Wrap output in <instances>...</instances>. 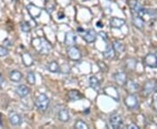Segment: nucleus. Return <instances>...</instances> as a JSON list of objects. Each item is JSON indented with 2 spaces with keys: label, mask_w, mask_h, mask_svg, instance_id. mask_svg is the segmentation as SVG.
Segmentation results:
<instances>
[{
  "label": "nucleus",
  "mask_w": 157,
  "mask_h": 129,
  "mask_svg": "<svg viewBox=\"0 0 157 129\" xmlns=\"http://www.w3.org/2000/svg\"><path fill=\"white\" fill-rule=\"evenodd\" d=\"M113 79L118 85L125 86V85L128 81V76L124 72H118L113 74Z\"/></svg>",
  "instance_id": "9d476101"
},
{
  "label": "nucleus",
  "mask_w": 157,
  "mask_h": 129,
  "mask_svg": "<svg viewBox=\"0 0 157 129\" xmlns=\"http://www.w3.org/2000/svg\"><path fill=\"white\" fill-rule=\"evenodd\" d=\"M12 1H15V2H17V1H18V0H12Z\"/></svg>",
  "instance_id": "e433bc0d"
},
{
  "label": "nucleus",
  "mask_w": 157,
  "mask_h": 129,
  "mask_svg": "<svg viewBox=\"0 0 157 129\" xmlns=\"http://www.w3.org/2000/svg\"><path fill=\"white\" fill-rule=\"evenodd\" d=\"M89 84L91 85V87L96 92H99L101 90V83H100L99 79H97L95 76H91L90 77Z\"/></svg>",
  "instance_id": "412c9836"
},
{
  "label": "nucleus",
  "mask_w": 157,
  "mask_h": 129,
  "mask_svg": "<svg viewBox=\"0 0 157 129\" xmlns=\"http://www.w3.org/2000/svg\"><path fill=\"white\" fill-rule=\"evenodd\" d=\"M48 70L50 71L51 73H58L60 72V66H59V65L58 64L57 61H52L48 65Z\"/></svg>",
  "instance_id": "a878e982"
},
{
  "label": "nucleus",
  "mask_w": 157,
  "mask_h": 129,
  "mask_svg": "<svg viewBox=\"0 0 157 129\" xmlns=\"http://www.w3.org/2000/svg\"><path fill=\"white\" fill-rule=\"evenodd\" d=\"M112 46L113 48V50H114V51H116L118 53H123L125 50H126L125 45L121 41H119V40H114L113 42Z\"/></svg>",
  "instance_id": "4be33fe9"
},
{
  "label": "nucleus",
  "mask_w": 157,
  "mask_h": 129,
  "mask_svg": "<svg viewBox=\"0 0 157 129\" xmlns=\"http://www.w3.org/2000/svg\"><path fill=\"white\" fill-rule=\"evenodd\" d=\"M125 85L127 86V89L130 93H133L136 92L138 90V87H139V85L136 84L135 81H133V80H129L128 81V79Z\"/></svg>",
  "instance_id": "393cba45"
},
{
  "label": "nucleus",
  "mask_w": 157,
  "mask_h": 129,
  "mask_svg": "<svg viewBox=\"0 0 157 129\" xmlns=\"http://www.w3.org/2000/svg\"><path fill=\"white\" fill-rule=\"evenodd\" d=\"M58 118L62 122H68L70 120V114L67 109H61L58 113Z\"/></svg>",
  "instance_id": "aec40b11"
},
{
  "label": "nucleus",
  "mask_w": 157,
  "mask_h": 129,
  "mask_svg": "<svg viewBox=\"0 0 157 129\" xmlns=\"http://www.w3.org/2000/svg\"><path fill=\"white\" fill-rule=\"evenodd\" d=\"M21 58H22V61L24 63V65L25 66H32L33 65V56L31 55V53L29 51H24L21 53Z\"/></svg>",
  "instance_id": "ddd939ff"
},
{
  "label": "nucleus",
  "mask_w": 157,
  "mask_h": 129,
  "mask_svg": "<svg viewBox=\"0 0 157 129\" xmlns=\"http://www.w3.org/2000/svg\"><path fill=\"white\" fill-rule=\"evenodd\" d=\"M49 104H50L49 98L45 93L39 94L35 101V107L40 112H45L49 107Z\"/></svg>",
  "instance_id": "f03ea898"
},
{
  "label": "nucleus",
  "mask_w": 157,
  "mask_h": 129,
  "mask_svg": "<svg viewBox=\"0 0 157 129\" xmlns=\"http://www.w3.org/2000/svg\"><path fill=\"white\" fill-rule=\"evenodd\" d=\"M109 123H110V126L113 128H120L123 123L122 117L119 113H113L109 117Z\"/></svg>",
  "instance_id": "0eeeda50"
},
{
  "label": "nucleus",
  "mask_w": 157,
  "mask_h": 129,
  "mask_svg": "<svg viewBox=\"0 0 157 129\" xmlns=\"http://www.w3.org/2000/svg\"><path fill=\"white\" fill-rule=\"evenodd\" d=\"M98 65H99V67L101 68V70L103 73H107L108 71V67L107 66V65L102 61H98Z\"/></svg>",
  "instance_id": "c756f323"
},
{
  "label": "nucleus",
  "mask_w": 157,
  "mask_h": 129,
  "mask_svg": "<svg viewBox=\"0 0 157 129\" xmlns=\"http://www.w3.org/2000/svg\"><path fill=\"white\" fill-rule=\"evenodd\" d=\"M124 103L126 105V107H128V109H136L137 107H139V102L138 100L136 98V96L133 93H129L126 96L125 100H124Z\"/></svg>",
  "instance_id": "20e7f679"
},
{
  "label": "nucleus",
  "mask_w": 157,
  "mask_h": 129,
  "mask_svg": "<svg viewBox=\"0 0 157 129\" xmlns=\"http://www.w3.org/2000/svg\"><path fill=\"white\" fill-rule=\"evenodd\" d=\"M115 55V51L113 50L112 45H107L106 47V50L103 51V57L107 59H111Z\"/></svg>",
  "instance_id": "5701e85b"
},
{
  "label": "nucleus",
  "mask_w": 157,
  "mask_h": 129,
  "mask_svg": "<svg viewBox=\"0 0 157 129\" xmlns=\"http://www.w3.org/2000/svg\"><path fill=\"white\" fill-rule=\"evenodd\" d=\"M26 80L30 85H35L36 83V76L33 72H29L26 76Z\"/></svg>",
  "instance_id": "bb28decb"
},
{
  "label": "nucleus",
  "mask_w": 157,
  "mask_h": 129,
  "mask_svg": "<svg viewBox=\"0 0 157 129\" xmlns=\"http://www.w3.org/2000/svg\"><path fill=\"white\" fill-rule=\"evenodd\" d=\"M5 82V79H4V77H3V75L2 74H0V86L3 85V83Z\"/></svg>",
  "instance_id": "f704fd0d"
},
{
  "label": "nucleus",
  "mask_w": 157,
  "mask_h": 129,
  "mask_svg": "<svg viewBox=\"0 0 157 129\" xmlns=\"http://www.w3.org/2000/svg\"><path fill=\"white\" fill-rule=\"evenodd\" d=\"M157 88V82L154 79H149L147 80L146 83L143 85V93L146 96H148L151 94L152 93H154Z\"/></svg>",
  "instance_id": "423d86ee"
},
{
  "label": "nucleus",
  "mask_w": 157,
  "mask_h": 129,
  "mask_svg": "<svg viewBox=\"0 0 157 129\" xmlns=\"http://www.w3.org/2000/svg\"><path fill=\"white\" fill-rule=\"evenodd\" d=\"M127 128L128 129H139V127L135 123H131L127 126Z\"/></svg>",
  "instance_id": "473e14b6"
},
{
  "label": "nucleus",
  "mask_w": 157,
  "mask_h": 129,
  "mask_svg": "<svg viewBox=\"0 0 157 129\" xmlns=\"http://www.w3.org/2000/svg\"><path fill=\"white\" fill-rule=\"evenodd\" d=\"M30 93V89L25 85H19L16 88V93L19 96L20 98H25Z\"/></svg>",
  "instance_id": "dca6fc26"
},
{
  "label": "nucleus",
  "mask_w": 157,
  "mask_h": 129,
  "mask_svg": "<svg viewBox=\"0 0 157 129\" xmlns=\"http://www.w3.org/2000/svg\"><path fill=\"white\" fill-rule=\"evenodd\" d=\"M9 121L10 123L14 126V127H19L21 126L23 122L22 117L20 116V114H18L16 112H11L9 114Z\"/></svg>",
  "instance_id": "9b49d317"
},
{
  "label": "nucleus",
  "mask_w": 157,
  "mask_h": 129,
  "mask_svg": "<svg viewBox=\"0 0 157 129\" xmlns=\"http://www.w3.org/2000/svg\"><path fill=\"white\" fill-rule=\"evenodd\" d=\"M67 97L70 101H78L82 98V95L77 90H70L67 93Z\"/></svg>",
  "instance_id": "b1692460"
},
{
  "label": "nucleus",
  "mask_w": 157,
  "mask_h": 129,
  "mask_svg": "<svg viewBox=\"0 0 157 129\" xmlns=\"http://www.w3.org/2000/svg\"><path fill=\"white\" fill-rule=\"evenodd\" d=\"M0 126H2V115L0 113Z\"/></svg>",
  "instance_id": "c9c22d12"
},
{
  "label": "nucleus",
  "mask_w": 157,
  "mask_h": 129,
  "mask_svg": "<svg viewBox=\"0 0 157 129\" xmlns=\"http://www.w3.org/2000/svg\"><path fill=\"white\" fill-rule=\"evenodd\" d=\"M20 29L23 32H29L31 31V25L28 22H25V21H22L20 23Z\"/></svg>",
  "instance_id": "cd10ccee"
},
{
  "label": "nucleus",
  "mask_w": 157,
  "mask_h": 129,
  "mask_svg": "<svg viewBox=\"0 0 157 129\" xmlns=\"http://www.w3.org/2000/svg\"><path fill=\"white\" fill-rule=\"evenodd\" d=\"M105 93H106V94L108 96H110L111 98H113V99H115L116 101L119 100V93H118V90L115 88V87H113L112 85H110V86H107L106 87L105 89Z\"/></svg>",
  "instance_id": "6ab92c4d"
},
{
  "label": "nucleus",
  "mask_w": 157,
  "mask_h": 129,
  "mask_svg": "<svg viewBox=\"0 0 157 129\" xmlns=\"http://www.w3.org/2000/svg\"><path fill=\"white\" fill-rule=\"evenodd\" d=\"M77 32L80 34L83 38V40L87 42V43H94L96 40V32L94 29H89V30H84L83 28L78 27L77 29Z\"/></svg>",
  "instance_id": "7ed1b4c3"
},
{
  "label": "nucleus",
  "mask_w": 157,
  "mask_h": 129,
  "mask_svg": "<svg viewBox=\"0 0 157 129\" xmlns=\"http://www.w3.org/2000/svg\"><path fill=\"white\" fill-rule=\"evenodd\" d=\"M76 40H77V37L74 34V32H69L66 34V37H65V45H67L68 47L73 46V45H75Z\"/></svg>",
  "instance_id": "2eb2a0df"
},
{
  "label": "nucleus",
  "mask_w": 157,
  "mask_h": 129,
  "mask_svg": "<svg viewBox=\"0 0 157 129\" xmlns=\"http://www.w3.org/2000/svg\"><path fill=\"white\" fill-rule=\"evenodd\" d=\"M125 24H126V21H125L124 19L116 17H113L112 18L110 19V21H109V25H110L112 28H121Z\"/></svg>",
  "instance_id": "4468645a"
},
{
  "label": "nucleus",
  "mask_w": 157,
  "mask_h": 129,
  "mask_svg": "<svg viewBox=\"0 0 157 129\" xmlns=\"http://www.w3.org/2000/svg\"><path fill=\"white\" fill-rule=\"evenodd\" d=\"M144 65L151 68H157V56L154 53H148L143 59Z\"/></svg>",
  "instance_id": "6e6552de"
},
{
  "label": "nucleus",
  "mask_w": 157,
  "mask_h": 129,
  "mask_svg": "<svg viewBox=\"0 0 157 129\" xmlns=\"http://www.w3.org/2000/svg\"><path fill=\"white\" fill-rule=\"evenodd\" d=\"M8 53H9L8 49L6 47H5V46L0 45V57L6 56V55H8Z\"/></svg>",
  "instance_id": "7c9ffc66"
},
{
  "label": "nucleus",
  "mask_w": 157,
  "mask_h": 129,
  "mask_svg": "<svg viewBox=\"0 0 157 129\" xmlns=\"http://www.w3.org/2000/svg\"><path fill=\"white\" fill-rule=\"evenodd\" d=\"M32 45L35 50L42 55H47L52 50V45L44 38H35L32 40Z\"/></svg>",
  "instance_id": "f257e3e1"
},
{
  "label": "nucleus",
  "mask_w": 157,
  "mask_h": 129,
  "mask_svg": "<svg viewBox=\"0 0 157 129\" xmlns=\"http://www.w3.org/2000/svg\"><path fill=\"white\" fill-rule=\"evenodd\" d=\"M60 72L63 73H68L70 72V67H69V65L67 64H64L62 65L61 67H60Z\"/></svg>",
  "instance_id": "2f4dec72"
},
{
  "label": "nucleus",
  "mask_w": 157,
  "mask_h": 129,
  "mask_svg": "<svg viewBox=\"0 0 157 129\" xmlns=\"http://www.w3.org/2000/svg\"><path fill=\"white\" fill-rule=\"evenodd\" d=\"M74 128L77 129H87L88 128V126L85 123L83 120H78L75 125H74Z\"/></svg>",
  "instance_id": "c85d7f7f"
},
{
  "label": "nucleus",
  "mask_w": 157,
  "mask_h": 129,
  "mask_svg": "<svg viewBox=\"0 0 157 129\" xmlns=\"http://www.w3.org/2000/svg\"><path fill=\"white\" fill-rule=\"evenodd\" d=\"M128 6L130 9L134 12H135L137 15H139L141 17H143V15L146 11V9H144L142 6H140V4L137 0H128Z\"/></svg>",
  "instance_id": "39448f33"
},
{
  "label": "nucleus",
  "mask_w": 157,
  "mask_h": 129,
  "mask_svg": "<svg viewBox=\"0 0 157 129\" xmlns=\"http://www.w3.org/2000/svg\"><path fill=\"white\" fill-rule=\"evenodd\" d=\"M67 55L69 59L74 61H78L81 59V52L76 46H69L67 49Z\"/></svg>",
  "instance_id": "1a4fd4ad"
},
{
  "label": "nucleus",
  "mask_w": 157,
  "mask_h": 129,
  "mask_svg": "<svg viewBox=\"0 0 157 129\" xmlns=\"http://www.w3.org/2000/svg\"><path fill=\"white\" fill-rule=\"evenodd\" d=\"M152 107L155 111L157 112V99H155L153 102H152Z\"/></svg>",
  "instance_id": "72a5a7b5"
},
{
  "label": "nucleus",
  "mask_w": 157,
  "mask_h": 129,
  "mask_svg": "<svg viewBox=\"0 0 157 129\" xmlns=\"http://www.w3.org/2000/svg\"><path fill=\"white\" fill-rule=\"evenodd\" d=\"M132 21H133V25H135V27L139 30H142L144 28V24H145V20L140 17L139 15H134L133 18H132Z\"/></svg>",
  "instance_id": "f3484780"
},
{
  "label": "nucleus",
  "mask_w": 157,
  "mask_h": 129,
  "mask_svg": "<svg viewBox=\"0 0 157 129\" xmlns=\"http://www.w3.org/2000/svg\"><path fill=\"white\" fill-rule=\"evenodd\" d=\"M10 79H11L12 82H15L17 83L19 81H21L23 79V74L21 72L17 71V70H12L11 73H10Z\"/></svg>",
  "instance_id": "a211bd4d"
},
{
  "label": "nucleus",
  "mask_w": 157,
  "mask_h": 129,
  "mask_svg": "<svg viewBox=\"0 0 157 129\" xmlns=\"http://www.w3.org/2000/svg\"><path fill=\"white\" fill-rule=\"evenodd\" d=\"M26 8H27V11H28V13L30 14V16L33 18H37V17H39L41 15L42 10L39 8V6L33 5V4H30V5L27 6Z\"/></svg>",
  "instance_id": "f8f14e48"
}]
</instances>
